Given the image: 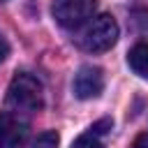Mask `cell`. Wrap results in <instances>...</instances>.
I'll use <instances>...</instances> for the list:
<instances>
[{"mask_svg": "<svg viewBox=\"0 0 148 148\" xmlns=\"http://www.w3.org/2000/svg\"><path fill=\"white\" fill-rule=\"evenodd\" d=\"M127 65L141 79H148V44H134L127 53Z\"/></svg>", "mask_w": 148, "mask_h": 148, "instance_id": "cell-6", "label": "cell"}, {"mask_svg": "<svg viewBox=\"0 0 148 148\" xmlns=\"http://www.w3.org/2000/svg\"><path fill=\"white\" fill-rule=\"evenodd\" d=\"M118 39V23L111 14H99L92 16L86 28L79 35V46L88 53H102L109 51Z\"/></svg>", "mask_w": 148, "mask_h": 148, "instance_id": "cell-2", "label": "cell"}, {"mask_svg": "<svg viewBox=\"0 0 148 148\" xmlns=\"http://www.w3.org/2000/svg\"><path fill=\"white\" fill-rule=\"evenodd\" d=\"M72 148H104V146L99 143L97 136H92V134H83V136H79V139L72 143Z\"/></svg>", "mask_w": 148, "mask_h": 148, "instance_id": "cell-8", "label": "cell"}, {"mask_svg": "<svg viewBox=\"0 0 148 148\" xmlns=\"http://www.w3.org/2000/svg\"><path fill=\"white\" fill-rule=\"evenodd\" d=\"M7 56H9V44H7V39H5L2 32H0V62H5Z\"/></svg>", "mask_w": 148, "mask_h": 148, "instance_id": "cell-10", "label": "cell"}, {"mask_svg": "<svg viewBox=\"0 0 148 148\" xmlns=\"http://www.w3.org/2000/svg\"><path fill=\"white\" fill-rule=\"evenodd\" d=\"M32 148H58V134L56 132H42L35 139Z\"/></svg>", "mask_w": 148, "mask_h": 148, "instance_id": "cell-7", "label": "cell"}, {"mask_svg": "<svg viewBox=\"0 0 148 148\" xmlns=\"http://www.w3.org/2000/svg\"><path fill=\"white\" fill-rule=\"evenodd\" d=\"M109 130H111V120L104 118V120H99V123H95V125L90 127V134H92V136H99V134H104V132H109Z\"/></svg>", "mask_w": 148, "mask_h": 148, "instance_id": "cell-9", "label": "cell"}, {"mask_svg": "<svg viewBox=\"0 0 148 148\" xmlns=\"http://www.w3.org/2000/svg\"><path fill=\"white\" fill-rule=\"evenodd\" d=\"M104 88V74L99 67L92 65H83L76 76H74V95L79 99H92L102 92Z\"/></svg>", "mask_w": 148, "mask_h": 148, "instance_id": "cell-5", "label": "cell"}, {"mask_svg": "<svg viewBox=\"0 0 148 148\" xmlns=\"http://www.w3.org/2000/svg\"><path fill=\"white\" fill-rule=\"evenodd\" d=\"M28 139V120L16 111L0 113V148H23Z\"/></svg>", "mask_w": 148, "mask_h": 148, "instance_id": "cell-4", "label": "cell"}, {"mask_svg": "<svg viewBox=\"0 0 148 148\" xmlns=\"http://www.w3.org/2000/svg\"><path fill=\"white\" fill-rule=\"evenodd\" d=\"M132 148H148V132L146 134H139L136 141L132 143Z\"/></svg>", "mask_w": 148, "mask_h": 148, "instance_id": "cell-11", "label": "cell"}, {"mask_svg": "<svg viewBox=\"0 0 148 148\" xmlns=\"http://www.w3.org/2000/svg\"><path fill=\"white\" fill-rule=\"evenodd\" d=\"M44 104V88L42 81L28 72H18L9 88H7V106L16 113H35Z\"/></svg>", "mask_w": 148, "mask_h": 148, "instance_id": "cell-1", "label": "cell"}, {"mask_svg": "<svg viewBox=\"0 0 148 148\" xmlns=\"http://www.w3.org/2000/svg\"><path fill=\"white\" fill-rule=\"evenodd\" d=\"M97 9V0H53L51 12L58 25L62 28H81L86 25Z\"/></svg>", "mask_w": 148, "mask_h": 148, "instance_id": "cell-3", "label": "cell"}]
</instances>
